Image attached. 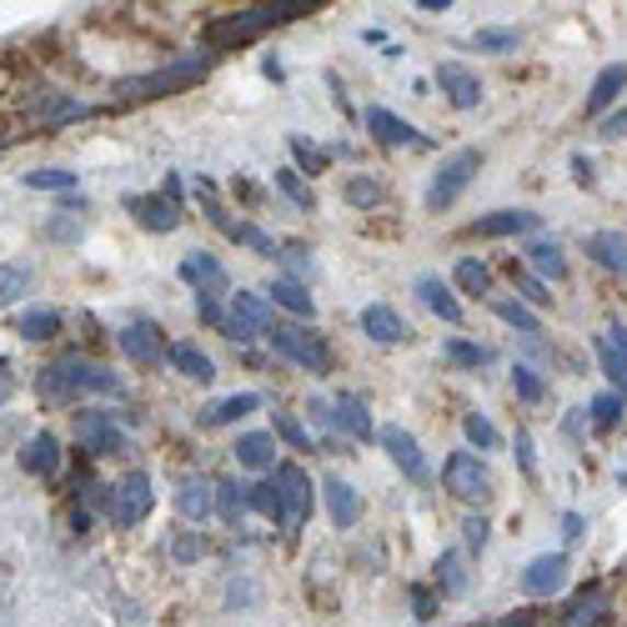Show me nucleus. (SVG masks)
Wrapping results in <instances>:
<instances>
[{"label":"nucleus","mask_w":627,"mask_h":627,"mask_svg":"<svg viewBox=\"0 0 627 627\" xmlns=\"http://www.w3.org/2000/svg\"><path fill=\"white\" fill-rule=\"evenodd\" d=\"M512 391H517L522 402H543V397H547L543 377H537L533 367H522V362H517V367H512Z\"/></svg>","instance_id":"48"},{"label":"nucleus","mask_w":627,"mask_h":627,"mask_svg":"<svg viewBox=\"0 0 627 627\" xmlns=\"http://www.w3.org/2000/svg\"><path fill=\"white\" fill-rule=\"evenodd\" d=\"M126 212L136 216V226H141V231H176V226H181V206H171L161 191L126 196Z\"/></svg>","instance_id":"13"},{"label":"nucleus","mask_w":627,"mask_h":627,"mask_svg":"<svg viewBox=\"0 0 627 627\" xmlns=\"http://www.w3.org/2000/svg\"><path fill=\"white\" fill-rule=\"evenodd\" d=\"M86 116H91V106H86V101H71V95H60V91H46V95H41V106L31 111V126L60 130V126H71V121H86Z\"/></svg>","instance_id":"16"},{"label":"nucleus","mask_w":627,"mask_h":627,"mask_svg":"<svg viewBox=\"0 0 627 627\" xmlns=\"http://www.w3.org/2000/svg\"><path fill=\"white\" fill-rule=\"evenodd\" d=\"M332 426L337 432H346V437H356V442H367L377 426H372V412H367V402L362 397H352V391H342L332 402Z\"/></svg>","instance_id":"22"},{"label":"nucleus","mask_w":627,"mask_h":627,"mask_svg":"<svg viewBox=\"0 0 627 627\" xmlns=\"http://www.w3.org/2000/svg\"><path fill=\"white\" fill-rule=\"evenodd\" d=\"M206 76V56H186V60H167L146 76H130V81L116 86L121 101H156V95H176L186 86H196Z\"/></svg>","instance_id":"3"},{"label":"nucleus","mask_w":627,"mask_h":627,"mask_svg":"<svg viewBox=\"0 0 627 627\" xmlns=\"http://www.w3.org/2000/svg\"><path fill=\"white\" fill-rule=\"evenodd\" d=\"M377 437H381V447L391 452V461H397L412 482H426V457H422V447H417V437L407 432V426H381Z\"/></svg>","instance_id":"14"},{"label":"nucleus","mask_w":627,"mask_h":627,"mask_svg":"<svg viewBox=\"0 0 627 627\" xmlns=\"http://www.w3.org/2000/svg\"><path fill=\"white\" fill-rule=\"evenodd\" d=\"M437 86H442V95H447L457 111H477V106H482V81H477L461 60H442V66H437Z\"/></svg>","instance_id":"12"},{"label":"nucleus","mask_w":627,"mask_h":627,"mask_svg":"<svg viewBox=\"0 0 627 627\" xmlns=\"http://www.w3.org/2000/svg\"><path fill=\"white\" fill-rule=\"evenodd\" d=\"M256 407H261L256 391H237V397H221V402L202 407V426H231V422H241V417H251Z\"/></svg>","instance_id":"30"},{"label":"nucleus","mask_w":627,"mask_h":627,"mask_svg":"<svg viewBox=\"0 0 627 627\" xmlns=\"http://www.w3.org/2000/svg\"><path fill=\"white\" fill-rule=\"evenodd\" d=\"M167 362L181 372V377H191V381H212V377H216L212 356H206L196 342H171V346H167Z\"/></svg>","instance_id":"31"},{"label":"nucleus","mask_w":627,"mask_h":627,"mask_svg":"<svg viewBox=\"0 0 627 627\" xmlns=\"http://www.w3.org/2000/svg\"><path fill=\"white\" fill-rule=\"evenodd\" d=\"M21 467L31 477H56L60 472V442L50 432H36V437L21 442Z\"/></svg>","instance_id":"21"},{"label":"nucleus","mask_w":627,"mask_h":627,"mask_svg":"<svg viewBox=\"0 0 627 627\" xmlns=\"http://www.w3.org/2000/svg\"><path fill=\"white\" fill-rule=\"evenodd\" d=\"M442 356H447V362H457V367H487V362H492V352H487V346L461 342V337L442 342Z\"/></svg>","instance_id":"43"},{"label":"nucleus","mask_w":627,"mask_h":627,"mask_svg":"<svg viewBox=\"0 0 627 627\" xmlns=\"http://www.w3.org/2000/svg\"><path fill=\"white\" fill-rule=\"evenodd\" d=\"M276 191H282V196L296 206V212H311V206H317V196H311L307 181L296 176V167H282V171H276Z\"/></svg>","instance_id":"41"},{"label":"nucleus","mask_w":627,"mask_h":627,"mask_svg":"<svg viewBox=\"0 0 627 627\" xmlns=\"http://www.w3.org/2000/svg\"><path fill=\"white\" fill-rule=\"evenodd\" d=\"M196 317H202L206 327H216V332L226 327V311L216 307V296H196Z\"/></svg>","instance_id":"54"},{"label":"nucleus","mask_w":627,"mask_h":627,"mask_svg":"<svg viewBox=\"0 0 627 627\" xmlns=\"http://www.w3.org/2000/svg\"><path fill=\"white\" fill-rule=\"evenodd\" d=\"M15 332H21L25 342H50V337L60 332V311H50V307H25L21 317H15Z\"/></svg>","instance_id":"33"},{"label":"nucleus","mask_w":627,"mask_h":627,"mask_svg":"<svg viewBox=\"0 0 627 627\" xmlns=\"http://www.w3.org/2000/svg\"><path fill=\"white\" fill-rule=\"evenodd\" d=\"M81 216H71V212H60V216H50L46 221V241H81Z\"/></svg>","instance_id":"51"},{"label":"nucleus","mask_w":627,"mask_h":627,"mask_svg":"<svg viewBox=\"0 0 627 627\" xmlns=\"http://www.w3.org/2000/svg\"><path fill=\"white\" fill-rule=\"evenodd\" d=\"M477 171H482V151H477V146H461L457 156H447L442 171L432 176V186H426V212H447L461 191H467V181H472Z\"/></svg>","instance_id":"5"},{"label":"nucleus","mask_w":627,"mask_h":627,"mask_svg":"<svg viewBox=\"0 0 627 627\" xmlns=\"http://www.w3.org/2000/svg\"><path fill=\"white\" fill-rule=\"evenodd\" d=\"M592 346H597V362H603V377L613 381V391H617V387H627V356L617 352V346L607 342V337H597Z\"/></svg>","instance_id":"44"},{"label":"nucleus","mask_w":627,"mask_h":627,"mask_svg":"<svg viewBox=\"0 0 627 627\" xmlns=\"http://www.w3.org/2000/svg\"><path fill=\"white\" fill-rule=\"evenodd\" d=\"M266 292H272V301H276L282 311H292V317H317V296H311L307 286L296 282V276H276Z\"/></svg>","instance_id":"32"},{"label":"nucleus","mask_w":627,"mask_h":627,"mask_svg":"<svg viewBox=\"0 0 627 627\" xmlns=\"http://www.w3.org/2000/svg\"><path fill=\"white\" fill-rule=\"evenodd\" d=\"M442 482L457 502H487L492 498V467H487L477 452H452L447 467H442Z\"/></svg>","instance_id":"7"},{"label":"nucleus","mask_w":627,"mask_h":627,"mask_svg":"<svg viewBox=\"0 0 627 627\" xmlns=\"http://www.w3.org/2000/svg\"><path fill=\"white\" fill-rule=\"evenodd\" d=\"M25 186H36V191H71L76 186V171H25Z\"/></svg>","instance_id":"50"},{"label":"nucleus","mask_w":627,"mask_h":627,"mask_svg":"<svg viewBox=\"0 0 627 627\" xmlns=\"http://www.w3.org/2000/svg\"><path fill=\"white\" fill-rule=\"evenodd\" d=\"M76 442H81L91 457H111V452H126V437L111 412H76Z\"/></svg>","instance_id":"9"},{"label":"nucleus","mask_w":627,"mask_h":627,"mask_svg":"<svg viewBox=\"0 0 627 627\" xmlns=\"http://www.w3.org/2000/svg\"><path fill=\"white\" fill-rule=\"evenodd\" d=\"M181 282L196 286V296L231 292V276H226V266L212 256V251H186V256H181Z\"/></svg>","instance_id":"10"},{"label":"nucleus","mask_w":627,"mask_h":627,"mask_svg":"<svg viewBox=\"0 0 627 627\" xmlns=\"http://www.w3.org/2000/svg\"><path fill=\"white\" fill-rule=\"evenodd\" d=\"M472 237H522V231H537V212H492V216H477L472 226H467Z\"/></svg>","instance_id":"23"},{"label":"nucleus","mask_w":627,"mask_h":627,"mask_svg":"<svg viewBox=\"0 0 627 627\" xmlns=\"http://www.w3.org/2000/svg\"><path fill=\"white\" fill-rule=\"evenodd\" d=\"M121 352H126L136 367H156V362L167 356V346H161V332H156V327L136 321V327H121Z\"/></svg>","instance_id":"19"},{"label":"nucleus","mask_w":627,"mask_h":627,"mask_svg":"<svg viewBox=\"0 0 627 627\" xmlns=\"http://www.w3.org/2000/svg\"><path fill=\"white\" fill-rule=\"evenodd\" d=\"M151 502H156V492H151V477L146 472H126L116 487H111V522L116 527H141L146 522V512H151Z\"/></svg>","instance_id":"8"},{"label":"nucleus","mask_w":627,"mask_h":627,"mask_svg":"<svg viewBox=\"0 0 627 627\" xmlns=\"http://www.w3.org/2000/svg\"><path fill=\"white\" fill-rule=\"evenodd\" d=\"M607 617V588L603 582H588V588L572 592V603L562 607V627H597Z\"/></svg>","instance_id":"17"},{"label":"nucleus","mask_w":627,"mask_h":627,"mask_svg":"<svg viewBox=\"0 0 627 627\" xmlns=\"http://www.w3.org/2000/svg\"><path fill=\"white\" fill-rule=\"evenodd\" d=\"M292 151H296V161H301V171H311V176L327 167V151H321V146H311L307 136H292Z\"/></svg>","instance_id":"53"},{"label":"nucleus","mask_w":627,"mask_h":627,"mask_svg":"<svg viewBox=\"0 0 627 627\" xmlns=\"http://www.w3.org/2000/svg\"><path fill=\"white\" fill-rule=\"evenodd\" d=\"M417 296H422V301L437 311L442 321H452V327L461 321V301H457V292H452L442 276H417Z\"/></svg>","instance_id":"29"},{"label":"nucleus","mask_w":627,"mask_h":627,"mask_svg":"<svg viewBox=\"0 0 627 627\" xmlns=\"http://www.w3.org/2000/svg\"><path fill=\"white\" fill-rule=\"evenodd\" d=\"M562 527H568V537H578L582 533V517H578V512H568V517H562Z\"/></svg>","instance_id":"59"},{"label":"nucleus","mask_w":627,"mask_h":627,"mask_svg":"<svg viewBox=\"0 0 627 627\" xmlns=\"http://www.w3.org/2000/svg\"><path fill=\"white\" fill-rule=\"evenodd\" d=\"M461 432H467V442H472L477 452H492V447L502 442V437H498V426L487 422L482 412H467V417H461Z\"/></svg>","instance_id":"45"},{"label":"nucleus","mask_w":627,"mask_h":627,"mask_svg":"<svg viewBox=\"0 0 627 627\" xmlns=\"http://www.w3.org/2000/svg\"><path fill=\"white\" fill-rule=\"evenodd\" d=\"M36 391L46 397V402H60V407L81 402L86 391H101V397H126V387H121L116 372L95 367V362H86V356H60V362L41 367Z\"/></svg>","instance_id":"1"},{"label":"nucleus","mask_w":627,"mask_h":627,"mask_svg":"<svg viewBox=\"0 0 627 627\" xmlns=\"http://www.w3.org/2000/svg\"><path fill=\"white\" fill-rule=\"evenodd\" d=\"M508 272H512V282H517V292L527 296V301H537V307H547V296H552V292H547V286L537 282V276H527V272H522V261H512Z\"/></svg>","instance_id":"52"},{"label":"nucleus","mask_w":627,"mask_h":627,"mask_svg":"<svg viewBox=\"0 0 627 627\" xmlns=\"http://www.w3.org/2000/svg\"><path fill=\"white\" fill-rule=\"evenodd\" d=\"M272 492H276V527L282 533H301L311 517V502H317V492H311V477L296 467V461H286V467H276L272 472Z\"/></svg>","instance_id":"4"},{"label":"nucleus","mask_w":627,"mask_h":627,"mask_svg":"<svg viewBox=\"0 0 627 627\" xmlns=\"http://www.w3.org/2000/svg\"><path fill=\"white\" fill-rule=\"evenodd\" d=\"M381 196H387V191H381V181H372V176H352L342 186V202L352 206V212H372V206H381Z\"/></svg>","instance_id":"37"},{"label":"nucleus","mask_w":627,"mask_h":627,"mask_svg":"<svg viewBox=\"0 0 627 627\" xmlns=\"http://www.w3.org/2000/svg\"><path fill=\"white\" fill-rule=\"evenodd\" d=\"M623 86H627V60L603 66V71H597V81H592V91H588V101H582V106H588V116H603L617 95H623Z\"/></svg>","instance_id":"26"},{"label":"nucleus","mask_w":627,"mask_h":627,"mask_svg":"<svg viewBox=\"0 0 627 627\" xmlns=\"http://www.w3.org/2000/svg\"><path fill=\"white\" fill-rule=\"evenodd\" d=\"M437 588H442V597H461V592H467L461 552H442V557H437Z\"/></svg>","instance_id":"40"},{"label":"nucleus","mask_w":627,"mask_h":627,"mask_svg":"<svg viewBox=\"0 0 627 627\" xmlns=\"http://www.w3.org/2000/svg\"><path fill=\"white\" fill-rule=\"evenodd\" d=\"M562 582H568V557L562 552H543L522 568V592L527 597H552V592H562Z\"/></svg>","instance_id":"11"},{"label":"nucleus","mask_w":627,"mask_h":627,"mask_svg":"<svg viewBox=\"0 0 627 627\" xmlns=\"http://www.w3.org/2000/svg\"><path fill=\"white\" fill-rule=\"evenodd\" d=\"M202 552H206V543H202V533H176L171 537V562H202Z\"/></svg>","instance_id":"49"},{"label":"nucleus","mask_w":627,"mask_h":627,"mask_svg":"<svg viewBox=\"0 0 627 627\" xmlns=\"http://www.w3.org/2000/svg\"><path fill=\"white\" fill-rule=\"evenodd\" d=\"M517 461L527 467V472H537V457H533V437L527 432H517Z\"/></svg>","instance_id":"57"},{"label":"nucleus","mask_w":627,"mask_h":627,"mask_svg":"<svg viewBox=\"0 0 627 627\" xmlns=\"http://www.w3.org/2000/svg\"><path fill=\"white\" fill-rule=\"evenodd\" d=\"M231 452H237V461L247 467V472H272L276 467V437L272 432H247Z\"/></svg>","instance_id":"27"},{"label":"nucleus","mask_w":627,"mask_h":627,"mask_svg":"<svg viewBox=\"0 0 627 627\" xmlns=\"http://www.w3.org/2000/svg\"><path fill=\"white\" fill-rule=\"evenodd\" d=\"M603 136H607V141H617V136H627V111H613V116L603 121Z\"/></svg>","instance_id":"56"},{"label":"nucleus","mask_w":627,"mask_h":627,"mask_svg":"<svg viewBox=\"0 0 627 627\" xmlns=\"http://www.w3.org/2000/svg\"><path fill=\"white\" fill-rule=\"evenodd\" d=\"M216 512L237 527V522L247 517V487L241 482H216Z\"/></svg>","instance_id":"42"},{"label":"nucleus","mask_w":627,"mask_h":627,"mask_svg":"<svg viewBox=\"0 0 627 627\" xmlns=\"http://www.w3.org/2000/svg\"><path fill=\"white\" fill-rule=\"evenodd\" d=\"M582 251H588L597 266H607L613 276H627V237L623 231H592V237L582 241Z\"/></svg>","instance_id":"24"},{"label":"nucleus","mask_w":627,"mask_h":627,"mask_svg":"<svg viewBox=\"0 0 627 627\" xmlns=\"http://www.w3.org/2000/svg\"><path fill=\"white\" fill-rule=\"evenodd\" d=\"M362 332H367L377 346H397V342H407V337H412V327H407L402 311H391V307H381V301H372V307H362Z\"/></svg>","instance_id":"15"},{"label":"nucleus","mask_w":627,"mask_h":627,"mask_svg":"<svg viewBox=\"0 0 627 627\" xmlns=\"http://www.w3.org/2000/svg\"><path fill=\"white\" fill-rule=\"evenodd\" d=\"M31 282H36V272H31V261H0V307H11V301H21V296L31 292Z\"/></svg>","instance_id":"34"},{"label":"nucleus","mask_w":627,"mask_h":627,"mask_svg":"<svg viewBox=\"0 0 627 627\" xmlns=\"http://www.w3.org/2000/svg\"><path fill=\"white\" fill-rule=\"evenodd\" d=\"M176 512L186 522H206L216 512V482H206V477H186V482L176 487Z\"/></svg>","instance_id":"20"},{"label":"nucleus","mask_w":627,"mask_h":627,"mask_svg":"<svg viewBox=\"0 0 627 627\" xmlns=\"http://www.w3.org/2000/svg\"><path fill=\"white\" fill-rule=\"evenodd\" d=\"M498 627H533V617H527V613H517V617H502Z\"/></svg>","instance_id":"60"},{"label":"nucleus","mask_w":627,"mask_h":627,"mask_svg":"<svg viewBox=\"0 0 627 627\" xmlns=\"http://www.w3.org/2000/svg\"><path fill=\"white\" fill-rule=\"evenodd\" d=\"M231 317H237L251 337H266V332L276 327V321H272V307H266L256 292H231Z\"/></svg>","instance_id":"28"},{"label":"nucleus","mask_w":627,"mask_h":627,"mask_svg":"<svg viewBox=\"0 0 627 627\" xmlns=\"http://www.w3.org/2000/svg\"><path fill=\"white\" fill-rule=\"evenodd\" d=\"M527 261H533L547 282H562V276H568V261H562V251H557L552 241H533V247H527Z\"/></svg>","instance_id":"39"},{"label":"nucleus","mask_w":627,"mask_h":627,"mask_svg":"<svg viewBox=\"0 0 627 627\" xmlns=\"http://www.w3.org/2000/svg\"><path fill=\"white\" fill-rule=\"evenodd\" d=\"M461 533H467V547H472V552H482V547H487V533H492V527H487L482 517H467V527H461Z\"/></svg>","instance_id":"55"},{"label":"nucleus","mask_w":627,"mask_h":627,"mask_svg":"<svg viewBox=\"0 0 627 627\" xmlns=\"http://www.w3.org/2000/svg\"><path fill=\"white\" fill-rule=\"evenodd\" d=\"M588 422H592V432H613L623 422V391H597L588 407Z\"/></svg>","instance_id":"35"},{"label":"nucleus","mask_w":627,"mask_h":627,"mask_svg":"<svg viewBox=\"0 0 627 627\" xmlns=\"http://www.w3.org/2000/svg\"><path fill=\"white\" fill-rule=\"evenodd\" d=\"M317 11V5H301V0H282V5H251V11H231V15H216V21H206L202 41L212 50H226V46H247V41H256L261 31H272V25L282 21H296V15Z\"/></svg>","instance_id":"2"},{"label":"nucleus","mask_w":627,"mask_h":627,"mask_svg":"<svg viewBox=\"0 0 627 627\" xmlns=\"http://www.w3.org/2000/svg\"><path fill=\"white\" fill-rule=\"evenodd\" d=\"M412 603H417V617H437V603H432V592L412 588Z\"/></svg>","instance_id":"58"},{"label":"nucleus","mask_w":627,"mask_h":627,"mask_svg":"<svg viewBox=\"0 0 627 627\" xmlns=\"http://www.w3.org/2000/svg\"><path fill=\"white\" fill-rule=\"evenodd\" d=\"M498 317L508 321V327H517V332H527V337L543 332V321H537V311H533V307H522V301H498Z\"/></svg>","instance_id":"47"},{"label":"nucleus","mask_w":627,"mask_h":627,"mask_svg":"<svg viewBox=\"0 0 627 627\" xmlns=\"http://www.w3.org/2000/svg\"><path fill=\"white\" fill-rule=\"evenodd\" d=\"M272 346L286 356V362H296L301 372H332V346L321 342V332H307V327H272Z\"/></svg>","instance_id":"6"},{"label":"nucleus","mask_w":627,"mask_h":627,"mask_svg":"<svg viewBox=\"0 0 627 627\" xmlns=\"http://www.w3.org/2000/svg\"><path fill=\"white\" fill-rule=\"evenodd\" d=\"M276 437H282L292 452H311V447H317V437H311V432L296 422L292 412H276Z\"/></svg>","instance_id":"46"},{"label":"nucleus","mask_w":627,"mask_h":627,"mask_svg":"<svg viewBox=\"0 0 627 627\" xmlns=\"http://www.w3.org/2000/svg\"><path fill=\"white\" fill-rule=\"evenodd\" d=\"M321 502H327L337 527H356V522H362V498H356L342 477H327V482H321Z\"/></svg>","instance_id":"25"},{"label":"nucleus","mask_w":627,"mask_h":627,"mask_svg":"<svg viewBox=\"0 0 627 627\" xmlns=\"http://www.w3.org/2000/svg\"><path fill=\"white\" fill-rule=\"evenodd\" d=\"M477 50H487V56H512V50H522V31H508V25H487V31H477L472 36Z\"/></svg>","instance_id":"36"},{"label":"nucleus","mask_w":627,"mask_h":627,"mask_svg":"<svg viewBox=\"0 0 627 627\" xmlns=\"http://www.w3.org/2000/svg\"><path fill=\"white\" fill-rule=\"evenodd\" d=\"M0 572H5V568H0ZM0 582H5V578H0Z\"/></svg>","instance_id":"61"},{"label":"nucleus","mask_w":627,"mask_h":627,"mask_svg":"<svg viewBox=\"0 0 627 627\" xmlns=\"http://www.w3.org/2000/svg\"><path fill=\"white\" fill-rule=\"evenodd\" d=\"M367 130L377 136L381 146H426V136L412 126V121H402L397 111H387V106H372L367 111Z\"/></svg>","instance_id":"18"},{"label":"nucleus","mask_w":627,"mask_h":627,"mask_svg":"<svg viewBox=\"0 0 627 627\" xmlns=\"http://www.w3.org/2000/svg\"><path fill=\"white\" fill-rule=\"evenodd\" d=\"M452 282H457L467 296H487V292H492V272H487L477 256H461L457 272H452Z\"/></svg>","instance_id":"38"}]
</instances>
